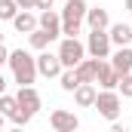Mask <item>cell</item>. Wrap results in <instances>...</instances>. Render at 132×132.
<instances>
[{"label":"cell","instance_id":"cell-17","mask_svg":"<svg viewBox=\"0 0 132 132\" xmlns=\"http://www.w3.org/2000/svg\"><path fill=\"white\" fill-rule=\"evenodd\" d=\"M28 40H31V46H34V49H40V52H43V49H46V46H49L55 37H52L49 31H43V28H37L34 34H28Z\"/></svg>","mask_w":132,"mask_h":132},{"label":"cell","instance_id":"cell-20","mask_svg":"<svg viewBox=\"0 0 132 132\" xmlns=\"http://www.w3.org/2000/svg\"><path fill=\"white\" fill-rule=\"evenodd\" d=\"M15 108H19L15 95H0V114H3V117H9V114H12Z\"/></svg>","mask_w":132,"mask_h":132},{"label":"cell","instance_id":"cell-24","mask_svg":"<svg viewBox=\"0 0 132 132\" xmlns=\"http://www.w3.org/2000/svg\"><path fill=\"white\" fill-rule=\"evenodd\" d=\"M52 3H55V0H37V9L46 12V9H52Z\"/></svg>","mask_w":132,"mask_h":132},{"label":"cell","instance_id":"cell-31","mask_svg":"<svg viewBox=\"0 0 132 132\" xmlns=\"http://www.w3.org/2000/svg\"><path fill=\"white\" fill-rule=\"evenodd\" d=\"M0 46H3V34H0Z\"/></svg>","mask_w":132,"mask_h":132},{"label":"cell","instance_id":"cell-15","mask_svg":"<svg viewBox=\"0 0 132 132\" xmlns=\"http://www.w3.org/2000/svg\"><path fill=\"white\" fill-rule=\"evenodd\" d=\"M12 28H15L19 34H34L37 31V15L28 12V9H19V15L12 19Z\"/></svg>","mask_w":132,"mask_h":132},{"label":"cell","instance_id":"cell-22","mask_svg":"<svg viewBox=\"0 0 132 132\" xmlns=\"http://www.w3.org/2000/svg\"><path fill=\"white\" fill-rule=\"evenodd\" d=\"M117 89H120V95H123V98H132V74L120 77V86H117Z\"/></svg>","mask_w":132,"mask_h":132},{"label":"cell","instance_id":"cell-6","mask_svg":"<svg viewBox=\"0 0 132 132\" xmlns=\"http://www.w3.org/2000/svg\"><path fill=\"white\" fill-rule=\"evenodd\" d=\"M49 126H52V132H77L80 129V117H77L74 111L55 108V111L49 114Z\"/></svg>","mask_w":132,"mask_h":132},{"label":"cell","instance_id":"cell-16","mask_svg":"<svg viewBox=\"0 0 132 132\" xmlns=\"http://www.w3.org/2000/svg\"><path fill=\"white\" fill-rule=\"evenodd\" d=\"M95 95H98V89H95L92 83H80V86L74 89V101H77L80 108H92V104H95Z\"/></svg>","mask_w":132,"mask_h":132},{"label":"cell","instance_id":"cell-30","mask_svg":"<svg viewBox=\"0 0 132 132\" xmlns=\"http://www.w3.org/2000/svg\"><path fill=\"white\" fill-rule=\"evenodd\" d=\"M0 132H3V114H0Z\"/></svg>","mask_w":132,"mask_h":132},{"label":"cell","instance_id":"cell-4","mask_svg":"<svg viewBox=\"0 0 132 132\" xmlns=\"http://www.w3.org/2000/svg\"><path fill=\"white\" fill-rule=\"evenodd\" d=\"M92 108L98 111L104 120L117 123L120 114H123V98H120V92H104V89H101L98 95H95V104H92Z\"/></svg>","mask_w":132,"mask_h":132},{"label":"cell","instance_id":"cell-11","mask_svg":"<svg viewBox=\"0 0 132 132\" xmlns=\"http://www.w3.org/2000/svg\"><path fill=\"white\" fill-rule=\"evenodd\" d=\"M83 22L89 25V31H108V28H111V15H108V9H101V6L86 9V19H83Z\"/></svg>","mask_w":132,"mask_h":132},{"label":"cell","instance_id":"cell-3","mask_svg":"<svg viewBox=\"0 0 132 132\" xmlns=\"http://www.w3.org/2000/svg\"><path fill=\"white\" fill-rule=\"evenodd\" d=\"M55 55H59V62H62V68H65V71H74V68L86 59V43H80L77 37H65Z\"/></svg>","mask_w":132,"mask_h":132},{"label":"cell","instance_id":"cell-7","mask_svg":"<svg viewBox=\"0 0 132 132\" xmlns=\"http://www.w3.org/2000/svg\"><path fill=\"white\" fill-rule=\"evenodd\" d=\"M15 101H19V108L25 111V114H37L40 108H43V101H40V92L34 89V86H22L19 89V95H15Z\"/></svg>","mask_w":132,"mask_h":132},{"label":"cell","instance_id":"cell-2","mask_svg":"<svg viewBox=\"0 0 132 132\" xmlns=\"http://www.w3.org/2000/svg\"><path fill=\"white\" fill-rule=\"evenodd\" d=\"M86 0H68L65 9L59 12L62 15V34L65 37H77L80 28H83V19H86Z\"/></svg>","mask_w":132,"mask_h":132},{"label":"cell","instance_id":"cell-27","mask_svg":"<svg viewBox=\"0 0 132 132\" xmlns=\"http://www.w3.org/2000/svg\"><path fill=\"white\" fill-rule=\"evenodd\" d=\"M111 132H126V129H123V126H117V123H114V126H111Z\"/></svg>","mask_w":132,"mask_h":132},{"label":"cell","instance_id":"cell-23","mask_svg":"<svg viewBox=\"0 0 132 132\" xmlns=\"http://www.w3.org/2000/svg\"><path fill=\"white\" fill-rule=\"evenodd\" d=\"M15 6H19V9H28V12H31V9H37V0H15Z\"/></svg>","mask_w":132,"mask_h":132},{"label":"cell","instance_id":"cell-5","mask_svg":"<svg viewBox=\"0 0 132 132\" xmlns=\"http://www.w3.org/2000/svg\"><path fill=\"white\" fill-rule=\"evenodd\" d=\"M86 52H89V59H98V62L111 59V37H108V31H89Z\"/></svg>","mask_w":132,"mask_h":132},{"label":"cell","instance_id":"cell-1","mask_svg":"<svg viewBox=\"0 0 132 132\" xmlns=\"http://www.w3.org/2000/svg\"><path fill=\"white\" fill-rule=\"evenodd\" d=\"M6 62H9V68H12V77H15L19 86H31L34 80H37V59H34L31 52H25V49H12Z\"/></svg>","mask_w":132,"mask_h":132},{"label":"cell","instance_id":"cell-25","mask_svg":"<svg viewBox=\"0 0 132 132\" xmlns=\"http://www.w3.org/2000/svg\"><path fill=\"white\" fill-rule=\"evenodd\" d=\"M6 59H9V52H6V49H3V46H0V68L6 65Z\"/></svg>","mask_w":132,"mask_h":132},{"label":"cell","instance_id":"cell-26","mask_svg":"<svg viewBox=\"0 0 132 132\" xmlns=\"http://www.w3.org/2000/svg\"><path fill=\"white\" fill-rule=\"evenodd\" d=\"M0 95H6V77L0 74Z\"/></svg>","mask_w":132,"mask_h":132},{"label":"cell","instance_id":"cell-29","mask_svg":"<svg viewBox=\"0 0 132 132\" xmlns=\"http://www.w3.org/2000/svg\"><path fill=\"white\" fill-rule=\"evenodd\" d=\"M126 9H129V12H132V0H126Z\"/></svg>","mask_w":132,"mask_h":132},{"label":"cell","instance_id":"cell-9","mask_svg":"<svg viewBox=\"0 0 132 132\" xmlns=\"http://www.w3.org/2000/svg\"><path fill=\"white\" fill-rule=\"evenodd\" d=\"M108 65L114 68L120 77H126V74H132V46H120L114 55H111V62Z\"/></svg>","mask_w":132,"mask_h":132},{"label":"cell","instance_id":"cell-28","mask_svg":"<svg viewBox=\"0 0 132 132\" xmlns=\"http://www.w3.org/2000/svg\"><path fill=\"white\" fill-rule=\"evenodd\" d=\"M6 132H25V129H22V126H12V129H6Z\"/></svg>","mask_w":132,"mask_h":132},{"label":"cell","instance_id":"cell-12","mask_svg":"<svg viewBox=\"0 0 132 132\" xmlns=\"http://www.w3.org/2000/svg\"><path fill=\"white\" fill-rule=\"evenodd\" d=\"M108 37H111V46H129L132 43V25H126V22H117V25H111L108 28Z\"/></svg>","mask_w":132,"mask_h":132},{"label":"cell","instance_id":"cell-18","mask_svg":"<svg viewBox=\"0 0 132 132\" xmlns=\"http://www.w3.org/2000/svg\"><path fill=\"white\" fill-rule=\"evenodd\" d=\"M59 83H62L65 92H74V89L80 86V77H77V71H62V74H59Z\"/></svg>","mask_w":132,"mask_h":132},{"label":"cell","instance_id":"cell-21","mask_svg":"<svg viewBox=\"0 0 132 132\" xmlns=\"http://www.w3.org/2000/svg\"><path fill=\"white\" fill-rule=\"evenodd\" d=\"M9 120H12V123H15V126H22V129H25V126H28V123H31V114H25V111H22V108H15V111H12V114H9Z\"/></svg>","mask_w":132,"mask_h":132},{"label":"cell","instance_id":"cell-32","mask_svg":"<svg viewBox=\"0 0 132 132\" xmlns=\"http://www.w3.org/2000/svg\"><path fill=\"white\" fill-rule=\"evenodd\" d=\"M129 132H132V129H129Z\"/></svg>","mask_w":132,"mask_h":132},{"label":"cell","instance_id":"cell-14","mask_svg":"<svg viewBox=\"0 0 132 132\" xmlns=\"http://www.w3.org/2000/svg\"><path fill=\"white\" fill-rule=\"evenodd\" d=\"M95 83H98L104 92H117V86H120V74H117L114 68L104 62V65H101V71H98V80H95Z\"/></svg>","mask_w":132,"mask_h":132},{"label":"cell","instance_id":"cell-8","mask_svg":"<svg viewBox=\"0 0 132 132\" xmlns=\"http://www.w3.org/2000/svg\"><path fill=\"white\" fill-rule=\"evenodd\" d=\"M62 71H65V68L59 62V55H52V52H46V49L37 55V74H43L46 80H49V77H59Z\"/></svg>","mask_w":132,"mask_h":132},{"label":"cell","instance_id":"cell-19","mask_svg":"<svg viewBox=\"0 0 132 132\" xmlns=\"http://www.w3.org/2000/svg\"><path fill=\"white\" fill-rule=\"evenodd\" d=\"M15 15H19L15 0H0V22H12Z\"/></svg>","mask_w":132,"mask_h":132},{"label":"cell","instance_id":"cell-13","mask_svg":"<svg viewBox=\"0 0 132 132\" xmlns=\"http://www.w3.org/2000/svg\"><path fill=\"white\" fill-rule=\"evenodd\" d=\"M37 28H43V31H49L52 37H59L62 34V15L55 9H46V12L37 15Z\"/></svg>","mask_w":132,"mask_h":132},{"label":"cell","instance_id":"cell-10","mask_svg":"<svg viewBox=\"0 0 132 132\" xmlns=\"http://www.w3.org/2000/svg\"><path fill=\"white\" fill-rule=\"evenodd\" d=\"M101 65H104V62H98V59H83V62H80L77 68H74V71H77L80 83H92V86H95V80H98V71H101Z\"/></svg>","mask_w":132,"mask_h":132}]
</instances>
